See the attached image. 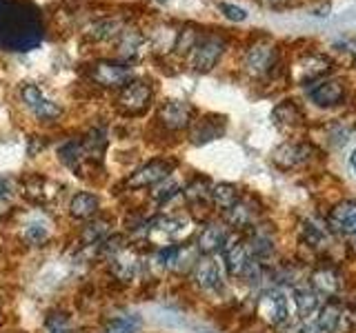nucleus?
Returning <instances> with one entry per match:
<instances>
[{
	"label": "nucleus",
	"mask_w": 356,
	"mask_h": 333,
	"mask_svg": "<svg viewBox=\"0 0 356 333\" xmlns=\"http://www.w3.org/2000/svg\"><path fill=\"white\" fill-rule=\"evenodd\" d=\"M143 47V36L138 29H122L118 33V53L122 58H134Z\"/></svg>",
	"instance_id": "obj_27"
},
{
	"label": "nucleus",
	"mask_w": 356,
	"mask_h": 333,
	"mask_svg": "<svg viewBox=\"0 0 356 333\" xmlns=\"http://www.w3.org/2000/svg\"><path fill=\"white\" fill-rule=\"evenodd\" d=\"M211 200H214V205L222 211L232 209L234 205L241 200V194L238 189L229 185V182H218L216 187H211Z\"/></svg>",
	"instance_id": "obj_26"
},
{
	"label": "nucleus",
	"mask_w": 356,
	"mask_h": 333,
	"mask_svg": "<svg viewBox=\"0 0 356 333\" xmlns=\"http://www.w3.org/2000/svg\"><path fill=\"white\" fill-rule=\"evenodd\" d=\"M47 187H49V180H44L42 176H31V178H27L25 191L33 203H47L49 200Z\"/></svg>",
	"instance_id": "obj_31"
},
{
	"label": "nucleus",
	"mask_w": 356,
	"mask_h": 333,
	"mask_svg": "<svg viewBox=\"0 0 356 333\" xmlns=\"http://www.w3.org/2000/svg\"><path fill=\"white\" fill-rule=\"evenodd\" d=\"M222 131H225V120L209 116V118H203V120L196 122V127L192 129V140L196 144H203L209 140H216Z\"/></svg>",
	"instance_id": "obj_20"
},
{
	"label": "nucleus",
	"mask_w": 356,
	"mask_h": 333,
	"mask_svg": "<svg viewBox=\"0 0 356 333\" xmlns=\"http://www.w3.org/2000/svg\"><path fill=\"white\" fill-rule=\"evenodd\" d=\"M274 118L278 122H283V125H296V122L303 118V114H300V109L292 103V100H287V103L278 105L276 111H274Z\"/></svg>",
	"instance_id": "obj_35"
},
{
	"label": "nucleus",
	"mask_w": 356,
	"mask_h": 333,
	"mask_svg": "<svg viewBox=\"0 0 356 333\" xmlns=\"http://www.w3.org/2000/svg\"><path fill=\"white\" fill-rule=\"evenodd\" d=\"M259 316L272 327H278L289 320L287 298L281 289H267L259 298Z\"/></svg>",
	"instance_id": "obj_4"
},
{
	"label": "nucleus",
	"mask_w": 356,
	"mask_h": 333,
	"mask_svg": "<svg viewBox=\"0 0 356 333\" xmlns=\"http://www.w3.org/2000/svg\"><path fill=\"white\" fill-rule=\"evenodd\" d=\"M330 225L341 233H356V203L345 200L330 211Z\"/></svg>",
	"instance_id": "obj_12"
},
{
	"label": "nucleus",
	"mask_w": 356,
	"mask_h": 333,
	"mask_svg": "<svg viewBox=\"0 0 356 333\" xmlns=\"http://www.w3.org/2000/svg\"><path fill=\"white\" fill-rule=\"evenodd\" d=\"M185 196H187L189 203L203 205L211 198V191H209V187H207V182L203 180V178H196V180L185 189Z\"/></svg>",
	"instance_id": "obj_34"
},
{
	"label": "nucleus",
	"mask_w": 356,
	"mask_h": 333,
	"mask_svg": "<svg viewBox=\"0 0 356 333\" xmlns=\"http://www.w3.org/2000/svg\"><path fill=\"white\" fill-rule=\"evenodd\" d=\"M120 31H122V20L120 18H100V20L92 22V25L87 27L85 36L89 40H94V42H105L109 38L118 36Z\"/></svg>",
	"instance_id": "obj_18"
},
{
	"label": "nucleus",
	"mask_w": 356,
	"mask_h": 333,
	"mask_svg": "<svg viewBox=\"0 0 356 333\" xmlns=\"http://www.w3.org/2000/svg\"><path fill=\"white\" fill-rule=\"evenodd\" d=\"M154 89L145 80H129L118 94V109L127 116H140L149 109Z\"/></svg>",
	"instance_id": "obj_2"
},
{
	"label": "nucleus",
	"mask_w": 356,
	"mask_h": 333,
	"mask_svg": "<svg viewBox=\"0 0 356 333\" xmlns=\"http://www.w3.org/2000/svg\"><path fill=\"white\" fill-rule=\"evenodd\" d=\"M350 166L354 169V173H356V149L352 151V155H350Z\"/></svg>",
	"instance_id": "obj_42"
},
{
	"label": "nucleus",
	"mask_w": 356,
	"mask_h": 333,
	"mask_svg": "<svg viewBox=\"0 0 356 333\" xmlns=\"http://www.w3.org/2000/svg\"><path fill=\"white\" fill-rule=\"evenodd\" d=\"M25 238L31 242V244H42L44 240L49 238V231H47V227H42V225H27V229H25Z\"/></svg>",
	"instance_id": "obj_37"
},
{
	"label": "nucleus",
	"mask_w": 356,
	"mask_h": 333,
	"mask_svg": "<svg viewBox=\"0 0 356 333\" xmlns=\"http://www.w3.org/2000/svg\"><path fill=\"white\" fill-rule=\"evenodd\" d=\"M109 233V222L107 220H94L81 231V240L85 244H98Z\"/></svg>",
	"instance_id": "obj_30"
},
{
	"label": "nucleus",
	"mask_w": 356,
	"mask_h": 333,
	"mask_svg": "<svg viewBox=\"0 0 356 333\" xmlns=\"http://www.w3.org/2000/svg\"><path fill=\"white\" fill-rule=\"evenodd\" d=\"M303 240L307 244H312V247L321 249V247H325V244H327V233L323 231L321 227L312 225V222H305V225H303Z\"/></svg>",
	"instance_id": "obj_36"
},
{
	"label": "nucleus",
	"mask_w": 356,
	"mask_h": 333,
	"mask_svg": "<svg viewBox=\"0 0 356 333\" xmlns=\"http://www.w3.org/2000/svg\"><path fill=\"white\" fill-rule=\"evenodd\" d=\"M44 325H47L49 333H74L72 318L65 311H51L47 320H44Z\"/></svg>",
	"instance_id": "obj_32"
},
{
	"label": "nucleus",
	"mask_w": 356,
	"mask_h": 333,
	"mask_svg": "<svg viewBox=\"0 0 356 333\" xmlns=\"http://www.w3.org/2000/svg\"><path fill=\"white\" fill-rule=\"evenodd\" d=\"M252 262V255L248 251V244L243 240H232L225 249V264H227V271L236 278H243L245 269L250 266Z\"/></svg>",
	"instance_id": "obj_11"
},
{
	"label": "nucleus",
	"mask_w": 356,
	"mask_h": 333,
	"mask_svg": "<svg viewBox=\"0 0 356 333\" xmlns=\"http://www.w3.org/2000/svg\"><path fill=\"white\" fill-rule=\"evenodd\" d=\"M194 109L185 100H167L159 109V122L170 131H181L192 125Z\"/></svg>",
	"instance_id": "obj_7"
},
{
	"label": "nucleus",
	"mask_w": 356,
	"mask_h": 333,
	"mask_svg": "<svg viewBox=\"0 0 356 333\" xmlns=\"http://www.w3.org/2000/svg\"><path fill=\"white\" fill-rule=\"evenodd\" d=\"M294 302H296L298 314H300V318H303V320H309V318L318 316L321 300H318V293L312 287L296 284L294 287Z\"/></svg>",
	"instance_id": "obj_17"
},
{
	"label": "nucleus",
	"mask_w": 356,
	"mask_h": 333,
	"mask_svg": "<svg viewBox=\"0 0 356 333\" xmlns=\"http://www.w3.org/2000/svg\"><path fill=\"white\" fill-rule=\"evenodd\" d=\"M227 244V231L222 225H207L198 236V249L205 255L220 251Z\"/></svg>",
	"instance_id": "obj_16"
},
{
	"label": "nucleus",
	"mask_w": 356,
	"mask_h": 333,
	"mask_svg": "<svg viewBox=\"0 0 356 333\" xmlns=\"http://www.w3.org/2000/svg\"><path fill=\"white\" fill-rule=\"evenodd\" d=\"M58 155H60V160L67 166H70V169H78V162L85 160L81 140H70V142L60 144V147H58Z\"/></svg>",
	"instance_id": "obj_29"
},
{
	"label": "nucleus",
	"mask_w": 356,
	"mask_h": 333,
	"mask_svg": "<svg viewBox=\"0 0 356 333\" xmlns=\"http://www.w3.org/2000/svg\"><path fill=\"white\" fill-rule=\"evenodd\" d=\"M300 333H325V331H323V329L316 325V322H314V325H309V327H305V329H300Z\"/></svg>",
	"instance_id": "obj_41"
},
{
	"label": "nucleus",
	"mask_w": 356,
	"mask_h": 333,
	"mask_svg": "<svg viewBox=\"0 0 356 333\" xmlns=\"http://www.w3.org/2000/svg\"><path fill=\"white\" fill-rule=\"evenodd\" d=\"M81 147H83V155H85L87 160L100 162V160H103L105 149H107V136H105V131H100V129L89 131L87 136L81 140Z\"/></svg>",
	"instance_id": "obj_23"
},
{
	"label": "nucleus",
	"mask_w": 356,
	"mask_h": 333,
	"mask_svg": "<svg viewBox=\"0 0 356 333\" xmlns=\"http://www.w3.org/2000/svg\"><path fill=\"white\" fill-rule=\"evenodd\" d=\"M138 318H131V316H120L109 320L103 333H138Z\"/></svg>",
	"instance_id": "obj_33"
},
{
	"label": "nucleus",
	"mask_w": 356,
	"mask_h": 333,
	"mask_svg": "<svg viewBox=\"0 0 356 333\" xmlns=\"http://www.w3.org/2000/svg\"><path fill=\"white\" fill-rule=\"evenodd\" d=\"M345 92H343V85L337 83V80H330V83H321L316 89H312L309 92V98L314 100L316 105L321 107H334L339 105L343 100Z\"/></svg>",
	"instance_id": "obj_19"
},
{
	"label": "nucleus",
	"mask_w": 356,
	"mask_h": 333,
	"mask_svg": "<svg viewBox=\"0 0 356 333\" xmlns=\"http://www.w3.org/2000/svg\"><path fill=\"white\" fill-rule=\"evenodd\" d=\"M220 11H225V16L232 18V20H245V16H248V14H245V9H241L236 5H229V3H222Z\"/></svg>",
	"instance_id": "obj_39"
},
{
	"label": "nucleus",
	"mask_w": 356,
	"mask_h": 333,
	"mask_svg": "<svg viewBox=\"0 0 356 333\" xmlns=\"http://www.w3.org/2000/svg\"><path fill=\"white\" fill-rule=\"evenodd\" d=\"M0 189H3V198L11 200L16 196V180H9V178H7V180H3V187H0Z\"/></svg>",
	"instance_id": "obj_40"
},
{
	"label": "nucleus",
	"mask_w": 356,
	"mask_h": 333,
	"mask_svg": "<svg viewBox=\"0 0 356 333\" xmlns=\"http://www.w3.org/2000/svg\"><path fill=\"white\" fill-rule=\"evenodd\" d=\"M138 266H140L138 258L134 253H129L127 249L111 255V273H114V278H118L120 282H131L138 273Z\"/></svg>",
	"instance_id": "obj_15"
},
{
	"label": "nucleus",
	"mask_w": 356,
	"mask_h": 333,
	"mask_svg": "<svg viewBox=\"0 0 356 333\" xmlns=\"http://www.w3.org/2000/svg\"><path fill=\"white\" fill-rule=\"evenodd\" d=\"M194 280L200 289H205V291H218L222 287V280H220V269L218 264L211 260V258H200L196 260L194 264Z\"/></svg>",
	"instance_id": "obj_10"
},
{
	"label": "nucleus",
	"mask_w": 356,
	"mask_h": 333,
	"mask_svg": "<svg viewBox=\"0 0 356 333\" xmlns=\"http://www.w3.org/2000/svg\"><path fill=\"white\" fill-rule=\"evenodd\" d=\"M40 22L36 11L20 0H0V47L27 51L40 42Z\"/></svg>",
	"instance_id": "obj_1"
},
{
	"label": "nucleus",
	"mask_w": 356,
	"mask_h": 333,
	"mask_svg": "<svg viewBox=\"0 0 356 333\" xmlns=\"http://www.w3.org/2000/svg\"><path fill=\"white\" fill-rule=\"evenodd\" d=\"M176 194H178V185H176V182H172V185L161 187L159 191H154V198L159 200V203H167V200L174 198Z\"/></svg>",
	"instance_id": "obj_38"
},
{
	"label": "nucleus",
	"mask_w": 356,
	"mask_h": 333,
	"mask_svg": "<svg viewBox=\"0 0 356 333\" xmlns=\"http://www.w3.org/2000/svg\"><path fill=\"white\" fill-rule=\"evenodd\" d=\"M276 60V49L270 42H256L245 53V69L252 76H263L274 67Z\"/></svg>",
	"instance_id": "obj_9"
},
{
	"label": "nucleus",
	"mask_w": 356,
	"mask_h": 333,
	"mask_svg": "<svg viewBox=\"0 0 356 333\" xmlns=\"http://www.w3.org/2000/svg\"><path fill=\"white\" fill-rule=\"evenodd\" d=\"M254 220H256V209H252L248 200H238L232 209H227V222L234 229L250 227Z\"/></svg>",
	"instance_id": "obj_25"
},
{
	"label": "nucleus",
	"mask_w": 356,
	"mask_h": 333,
	"mask_svg": "<svg viewBox=\"0 0 356 333\" xmlns=\"http://www.w3.org/2000/svg\"><path fill=\"white\" fill-rule=\"evenodd\" d=\"M341 275L330 269V266H323V269H316L312 273V289L318 293V296H327L334 298L341 291Z\"/></svg>",
	"instance_id": "obj_14"
},
{
	"label": "nucleus",
	"mask_w": 356,
	"mask_h": 333,
	"mask_svg": "<svg viewBox=\"0 0 356 333\" xmlns=\"http://www.w3.org/2000/svg\"><path fill=\"white\" fill-rule=\"evenodd\" d=\"M312 149L307 147V144H292V142H285L281 144L274 153H272V160L281 166V169H292V166L300 164L305 158H307V153Z\"/></svg>",
	"instance_id": "obj_13"
},
{
	"label": "nucleus",
	"mask_w": 356,
	"mask_h": 333,
	"mask_svg": "<svg viewBox=\"0 0 356 333\" xmlns=\"http://www.w3.org/2000/svg\"><path fill=\"white\" fill-rule=\"evenodd\" d=\"M343 309L337 302H327L323 309H318V320L316 325L325 331V333H334V331H341L343 327Z\"/></svg>",
	"instance_id": "obj_24"
},
{
	"label": "nucleus",
	"mask_w": 356,
	"mask_h": 333,
	"mask_svg": "<svg viewBox=\"0 0 356 333\" xmlns=\"http://www.w3.org/2000/svg\"><path fill=\"white\" fill-rule=\"evenodd\" d=\"M225 51V40L216 33H211V36H205L200 38L196 44H194V56H192V67L196 71H209L211 67L218 62V58Z\"/></svg>",
	"instance_id": "obj_6"
},
{
	"label": "nucleus",
	"mask_w": 356,
	"mask_h": 333,
	"mask_svg": "<svg viewBox=\"0 0 356 333\" xmlns=\"http://www.w3.org/2000/svg\"><path fill=\"white\" fill-rule=\"evenodd\" d=\"M89 78L107 89H122L131 80V69L116 60H98L89 67Z\"/></svg>",
	"instance_id": "obj_3"
},
{
	"label": "nucleus",
	"mask_w": 356,
	"mask_h": 333,
	"mask_svg": "<svg viewBox=\"0 0 356 333\" xmlns=\"http://www.w3.org/2000/svg\"><path fill=\"white\" fill-rule=\"evenodd\" d=\"M248 251L254 260H265L274 253V238L272 233H267V229H256L252 233V238L248 242Z\"/></svg>",
	"instance_id": "obj_22"
},
{
	"label": "nucleus",
	"mask_w": 356,
	"mask_h": 333,
	"mask_svg": "<svg viewBox=\"0 0 356 333\" xmlns=\"http://www.w3.org/2000/svg\"><path fill=\"white\" fill-rule=\"evenodd\" d=\"M98 207H100L98 196L87 194V191H81V194H76V196L72 198V203H70V214H72V218H76V220H89L92 216H96Z\"/></svg>",
	"instance_id": "obj_21"
},
{
	"label": "nucleus",
	"mask_w": 356,
	"mask_h": 333,
	"mask_svg": "<svg viewBox=\"0 0 356 333\" xmlns=\"http://www.w3.org/2000/svg\"><path fill=\"white\" fill-rule=\"evenodd\" d=\"M172 162L167 160H152L147 164H143L140 169L134 171L127 178V187L129 189H143V187H154V185H161L167 176L172 173Z\"/></svg>",
	"instance_id": "obj_8"
},
{
	"label": "nucleus",
	"mask_w": 356,
	"mask_h": 333,
	"mask_svg": "<svg viewBox=\"0 0 356 333\" xmlns=\"http://www.w3.org/2000/svg\"><path fill=\"white\" fill-rule=\"evenodd\" d=\"M330 69V62L323 58V56H309V58H303L300 62V80L307 83V80H314L321 74H325Z\"/></svg>",
	"instance_id": "obj_28"
},
{
	"label": "nucleus",
	"mask_w": 356,
	"mask_h": 333,
	"mask_svg": "<svg viewBox=\"0 0 356 333\" xmlns=\"http://www.w3.org/2000/svg\"><path fill=\"white\" fill-rule=\"evenodd\" d=\"M20 98H22V103L29 107V111H33L40 120L49 122V120H56L63 116V109L56 105L54 100L44 96L33 83H25L20 87Z\"/></svg>",
	"instance_id": "obj_5"
}]
</instances>
